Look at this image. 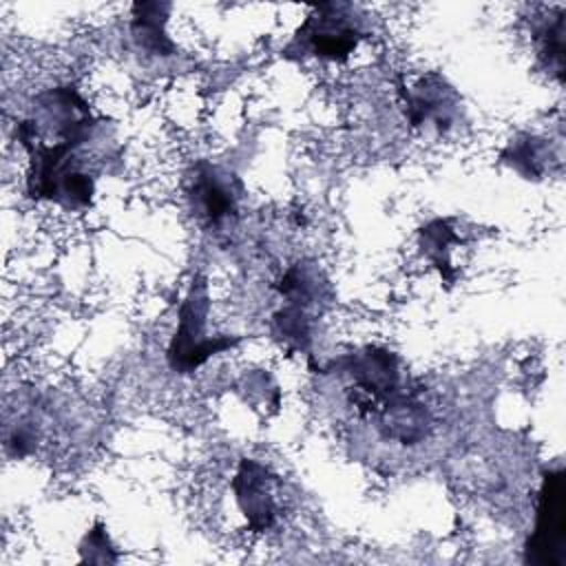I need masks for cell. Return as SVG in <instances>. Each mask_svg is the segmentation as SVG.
I'll use <instances>...</instances> for the list:
<instances>
[{
	"instance_id": "8",
	"label": "cell",
	"mask_w": 566,
	"mask_h": 566,
	"mask_svg": "<svg viewBox=\"0 0 566 566\" xmlns=\"http://www.w3.org/2000/svg\"><path fill=\"white\" fill-rule=\"evenodd\" d=\"M405 115L411 126L436 124L440 130L449 128L460 104L458 93L436 73L422 77L413 88L400 86Z\"/></svg>"
},
{
	"instance_id": "2",
	"label": "cell",
	"mask_w": 566,
	"mask_h": 566,
	"mask_svg": "<svg viewBox=\"0 0 566 566\" xmlns=\"http://www.w3.org/2000/svg\"><path fill=\"white\" fill-rule=\"evenodd\" d=\"M363 33V20L352 4L321 2L296 29L283 53L287 57L312 55L318 60L345 62L358 46Z\"/></svg>"
},
{
	"instance_id": "5",
	"label": "cell",
	"mask_w": 566,
	"mask_h": 566,
	"mask_svg": "<svg viewBox=\"0 0 566 566\" xmlns=\"http://www.w3.org/2000/svg\"><path fill=\"white\" fill-rule=\"evenodd\" d=\"M566 504L564 471H548L542 480L535 531L526 542V562L537 566L566 564Z\"/></svg>"
},
{
	"instance_id": "7",
	"label": "cell",
	"mask_w": 566,
	"mask_h": 566,
	"mask_svg": "<svg viewBox=\"0 0 566 566\" xmlns=\"http://www.w3.org/2000/svg\"><path fill=\"white\" fill-rule=\"evenodd\" d=\"M276 484H279L276 475L261 462L250 458H243L239 462L237 473L232 478V491L241 513L248 520L250 531L263 533L276 522V515H279L276 495H274Z\"/></svg>"
},
{
	"instance_id": "4",
	"label": "cell",
	"mask_w": 566,
	"mask_h": 566,
	"mask_svg": "<svg viewBox=\"0 0 566 566\" xmlns=\"http://www.w3.org/2000/svg\"><path fill=\"white\" fill-rule=\"evenodd\" d=\"M334 365L349 376V400L360 416H378L402 394L398 358L385 347H363Z\"/></svg>"
},
{
	"instance_id": "6",
	"label": "cell",
	"mask_w": 566,
	"mask_h": 566,
	"mask_svg": "<svg viewBox=\"0 0 566 566\" xmlns=\"http://www.w3.org/2000/svg\"><path fill=\"white\" fill-rule=\"evenodd\" d=\"M241 184L239 179L208 161L195 166V177L190 181V203L195 217L206 228H221L232 221L239 210Z\"/></svg>"
},
{
	"instance_id": "14",
	"label": "cell",
	"mask_w": 566,
	"mask_h": 566,
	"mask_svg": "<svg viewBox=\"0 0 566 566\" xmlns=\"http://www.w3.org/2000/svg\"><path fill=\"white\" fill-rule=\"evenodd\" d=\"M537 53L544 60L546 69L557 75L562 82L564 77V11L557 13L553 22H546L537 35Z\"/></svg>"
},
{
	"instance_id": "11",
	"label": "cell",
	"mask_w": 566,
	"mask_h": 566,
	"mask_svg": "<svg viewBox=\"0 0 566 566\" xmlns=\"http://www.w3.org/2000/svg\"><path fill=\"white\" fill-rule=\"evenodd\" d=\"M551 146L546 139L535 135H520L509 142L500 159L517 170L524 179H542L551 164Z\"/></svg>"
},
{
	"instance_id": "1",
	"label": "cell",
	"mask_w": 566,
	"mask_h": 566,
	"mask_svg": "<svg viewBox=\"0 0 566 566\" xmlns=\"http://www.w3.org/2000/svg\"><path fill=\"white\" fill-rule=\"evenodd\" d=\"M97 119L75 86H55L35 95L31 113L15 124L24 150L77 155L93 137Z\"/></svg>"
},
{
	"instance_id": "10",
	"label": "cell",
	"mask_w": 566,
	"mask_h": 566,
	"mask_svg": "<svg viewBox=\"0 0 566 566\" xmlns=\"http://www.w3.org/2000/svg\"><path fill=\"white\" fill-rule=\"evenodd\" d=\"M376 418L380 431L402 444H416L424 440L429 429V413L424 405L405 391L394 398Z\"/></svg>"
},
{
	"instance_id": "15",
	"label": "cell",
	"mask_w": 566,
	"mask_h": 566,
	"mask_svg": "<svg viewBox=\"0 0 566 566\" xmlns=\"http://www.w3.org/2000/svg\"><path fill=\"white\" fill-rule=\"evenodd\" d=\"M80 553H82V562H91V564H113L117 562V555L108 542L106 528L104 524H95L82 539L80 544Z\"/></svg>"
},
{
	"instance_id": "9",
	"label": "cell",
	"mask_w": 566,
	"mask_h": 566,
	"mask_svg": "<svg viewBox=\"0 0 566 566\" xmlns=\"http://www.w3.org/2000/svg\"><path fill=\"white\" fill-rule=\"evenodd\" d=\"M170 2H135L130 11V35L139 51L153 57L175 55L177 46L166 35Z\"/></svg>"
},
{
	"instance_id": "3",
	"label": "cell",
	"mask_w": 566,
	"mask_h": 566,
	"mask_svg": "<svg viewBox=\"0 0 566 566\" xmlns=\"http://www.w3.org/2000/svg\"><path fill=\"white\" fill-rule=\"evenodd\" d=\"M208 314H210L208 283L203 276L197 274L190 281L186 298L181 301L179 325L166 352V358L172 371L192 374L210 356H217L223 349H232L239 343L237 336H208L206 332Z\"/></svg>"
},
{
	"instance_id": "12",
	"label": "cell",
	"mask_w": 566,
	"mask_h": 566,
	"mask_svg": "<svg viewBox=\"0 0 566 566\" xmlns=\"http://www.w3.org/2000/svg\"><path fill=\"white\" fill-rule=\"evenodd\" d=\"M453 243H460V237L455 234V230L447 219H436L424 228H420V250L438 268V272L447 283H451L455 276L449 259Z\"/></svg>"
},
{
	"instance_id": "13",
	"label": "cell",
	"mask_w": 566,
	"mask_h": 566,
	"mask_svg": "<svg viewBox=\"0 0 566 566\" xmlns=\"http://www.w3.org/2000/svg\"><path fill=\"white\" fill-rule=\"evenodd\" d=\"M312 334L310 307L287 301L283 310L274 314V336L292 349H307Z\"/></svg>"
}]
</instances>
